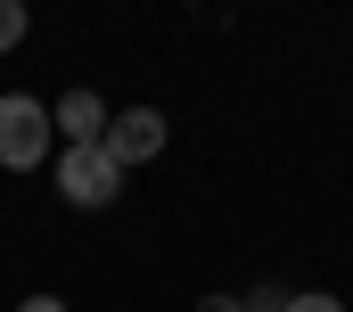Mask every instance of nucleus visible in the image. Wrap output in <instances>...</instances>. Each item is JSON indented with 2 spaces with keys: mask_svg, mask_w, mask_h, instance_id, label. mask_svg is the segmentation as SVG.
<instances>
[{
  "mask_svg": "<svg viewBox=\"0 0 353 312\" xmlns=\"http://www.w3.org/2000/svg\"><path fill=\"white\" fill-rule=\"evenodd\" d=\"M58 197L74 206V214H99V206H115L123 197V164L107 156V140H58Z\"/></svg>",
  "mask_w": 353,
  "mask_h": 312,
  "instance_id": "f257e3e1",
  "label": "nucleus"
},
{
  "mask_svg": "<svg viewBox=\"0 0 353 312\" xmlns=\"http://www.w3.org/2000/svg\"><path fill=\"white\" fill-rule=\"evenodd\" d=\"M58 156V124H50V99L33 90H0V173H33Z\"/></svg>",
  "mask_w": 353,
  "mask_h": 312,
  "instance_id": "f03ea898",
  "label": "nucleus"
},
{
  "mask_svg": "<svg viewBox=\"0 0 353 312\" xmlns=\"http://www.w3.org/2000/svg\"><path fill=\"white\" fill-rule=\"evenodd\" d=\"M99 140H107V156H115V164L132 173V164H157V156H165L173 124H165V107H115Z\"/></svg>",
  "mask_w": 353,
  "mask_h": 312,
  "instance_id": "7ed1b4c3",
  "label": "nucleus"
},
{
  "mask_svg": "<svg viewBox=\"0 0 353 312\" xmlns=\"http://www.w3.org/2000/svg\"><path fill=\"white\" fill-rule=\"evenodd\" d=\"M107 115H115V107H107L99 90H66V99H50L58 140H99V132H107Z\"/></svg>",
  "mask_w": 353,
  "mask_h": 312,
  "instance_id": "20e7f679",
  "label": "nucleus"
},
{
  "mask_svg": "<svg viewBox=\"0 0 353 312\" xmlns=\"http://www.w3.org/2000/svg\"><path fill=\"white\" fill-rule=\"evenodd\" d=\"M25 33H33V0H0V58L25 50Z\"/></svg>",
  "mask_w": 353,
  "mask_h": 312,
  "instance_id": "39448f33",
  "label": "nucleus"
},
{
  "mask_svg": "<svg viewBox=\"0 0 353 312\" xmlns=\"http://www.w3.org/2000/svg\"><path fill=\"white\" fill-rule=\"evenodd\" d=\"M279 312H345L329 288H304V296H279Z\"/></svg>",
  "mask_w": 353,
  "mask_h": 312,
  "instance_id": "423d86ee",
  "label": "nucleus"
},
{
  "mask_svg": "<svg viewBox=\"0 0 353 312\" xmlns=\"http://www.w3.org/2000/svg\"><path fill=\"white\" fill-rule=\"evenodd\" d=\"M197 312H247V296H222L214 288V296H197Z\"/></svg>",
  "mask_w": 353,
  "mask_h": 312,
  "instance_id": "0eeeda50",
  "label": "nucleus"
},
{
  "mask_svg": "<svg viewBox=\"0 0 353 312\" xmlns=\"http://www.w3.org/2000/svg\"><path fill=\"white\" fill-rule=\"evenodd\" d=\"M17 312H66V296H25Z\"/></svg>",
  "mask_w": 353,
  "mask_h": 312,
  "instance_id": "6e6552de",
  "label": "nucleus"
}]
</instances>
